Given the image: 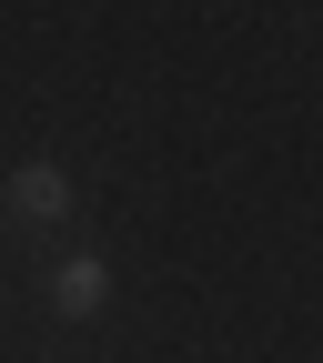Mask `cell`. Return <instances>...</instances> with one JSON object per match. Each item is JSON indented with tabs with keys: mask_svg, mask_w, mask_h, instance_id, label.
<instances>
[{
	"mask_svg": "<svg viewBox=\"0 0 323 363\" xmlns=\"http://www.w3.org/2000/svg\"><path fill=\"white\" fill-rule=\"evenodd\" d=\"M51 303L71 313V323H91V313L111 303V262H102V252H71V262L51 272Z\"/></svg>",
	"mask_w": 323,
	"mask_h": 363,
	"instance_id": "obj_2",
	"label": "cell"
},
{
	"mask_svg": "<svg viewBox=\"0 0 323 363\" xmlns=\"http://www.w3.org/2000/svg\"><path fill=\"white\" fill-rule=\"evenodd\" d=\"M0 212H21V222H71V172H61V162H11Z\"/></svg>",
	"mask_w": 323,
	"mask_h": 363,
	"instance_id": "obj_1",
	"label": "cell"
}]
</instances>
